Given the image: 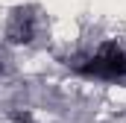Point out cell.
Listing matches in <instances>:
<instances>
[{
    "instance_id": "obj_1",
    "label": "cell",
    "mask_w": 126,
    "mask_h": 123,
    "mask_svg": "<svg viewBox=\"0 0 126 123\" xmlns=\"http://www.w3.org/2000/svg\"><path fill=\"white\" fill-rule=\"evenodd\" d=\"M82 76L88 79H120L126 76V50L114 41H106L100 50H97L91 59H85L79 67H76Z\"/></svg>"
},
{
    "instance_id": "obj_2",
    "label": "cell",
    "mask_w": 126,
    "mask_h": 123,
    "mask_svg": "<svg viewBox=\"0 0 126 123\" xmlns=\"http://www.w3.org/2000/svg\"><path fill=\"white\" fill-rule=\"evenodd\" d=\"M6 38H9L12 44H30L32 38H35V18H32L30 12L18 9V12L12 15V21H9Z\"/></svg>"
}]
</instances>
